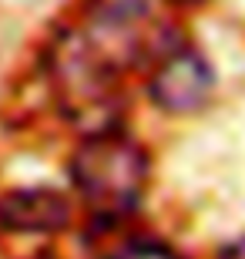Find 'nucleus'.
I'll use <instances>...</instances> for the list:
<instances>
[{
  "instance_id": "f257e3e1",
  "label": "nucleus",
  "mask_w": 245,
  "mask_h": 259,
  "mask_svg": "<svg viewBox=\"0 0 245 259\" xmlns=\"http://www.w3.org/2000/svg\"><path fill=\"white\" fill-rule=\"evenodd\" d=\"M148 175V152L118 125L87 132L71 155V182L104 229H118L141 209Z\"/></svg>"
},
{
  "instance_id": "f03ea898",
  "label": "nucleus",
  "mask_w": 245,
  "mask_h": 259,
  "mask_svg": "<svg viewBox=\"0 0 245 259\" xmlns=\"http://www.w3.org/2000/svg\"><path fill=\"white\" fill-rule=\"evenodd\" d=\"M212 91H215V71L188 44L178 40L151 61L148 95L161 111H168V115L202 111L208 105Z\"/></svg>"
},
{
  "instance_id": "7ed1b4c3",
  "label": "nucleus",
  "mask_w": 245,
  "mask_h": 259,
  "mask_svg": "<svg viewBox=\"0 0 245 259\" xmlns=\"http://www.w3.org/2000/svg\"><path fill=\"white\" fill-rule=\"evenodd\" d=\"M67 226H71V202L64 192H57L51 185L10 189L0 195V229L47 236V232H61Z\"/></svg>"
},
{
  "instance_id": "20e7f679",
  "label": "nucleus",
  "mask_w": 245,
  "mask_h": 259,
  "mask_svg": "<svg viewBox=\"0 0 245 259\" xmlns=\"http://www.w3.org/2000/svg\"><path fill=\"white\" fill-rule=\"evenodd\" d=\"M108 259H178V256H175L168 246L155 242V239H141V236H134V239H124Z\"/></svg>"
},
{
  "instance_id": "39448f33",
  "label": "nucleus",
  "mask_w": 245,
  "mask_h": 259,
  "mask_svg": "<svg viewBox=\"0 0 245 259\" xmlns=\"http://www.w3.org/2000/svg\"><path fill=\"white\" fill-rule=\"evenodd\" d=\"M215 259H245V232H242V236H235L232 242H225V246L218 249Z\"/></svg>"
},
{
  "instance_id": "423d86ee",
  "label": "nucleus",
  "mask_w": 245,
  "mask_h": 259,
  "mask_svg": "<svg viewBox=\"0 0 245 259\" xmlns=\"http://www.w3.org/2000/svg\"><path fill=\"white\" fill-rule=\"evenodd\" d=\"M181 4H188V0H181Z\"/></svg>"
}]
</instances>
